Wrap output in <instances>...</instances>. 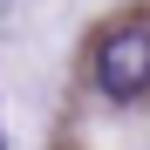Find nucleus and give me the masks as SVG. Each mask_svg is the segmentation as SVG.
<instances>
[{"instance_id": "obj_2", "label": "nucleus", "mask_w": 150, "mask_h": 150, "mask_svg": "<svg viewBox=\"0 0 150 150\" xmlns=\"http://www.w3.org/2000/svg\"><path fill=\"white\" fill-rule=\"evenodd\" d=\"M0 150H7V137H0Z\"/></svg>"}, {"instance_id": "obj_1", "label": "nucleus", "mask_w": 150, "mask_h": 150, "mask_svg": "<svg viewBox=\"0 0 150 150\" xmlns=\"http://www.w3.org/2000/svg\"><path fill=\"white\" fill-rule=\"evenodd\" d=\"M89 75H96V96H109V103H137L150 89V28L143 21H116L103 28L89 55Z\"/></svg>"}]
</instances>
